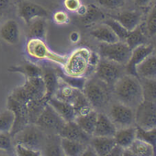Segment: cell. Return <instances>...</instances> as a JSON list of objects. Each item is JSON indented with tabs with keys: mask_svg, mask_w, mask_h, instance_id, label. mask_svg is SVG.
Returning <instances> with one entry per match:
<instances>
[{
	"mask_svg": "<svg viewBox=\"0 0 156 156\" xmlns=\"http://www.w3.org/2000/svg\"><path fill=\"white\" fill-rule=\"evenodd\" d=\"M81 4L80 0H64L63 2L66 9L72 12H76Z\"/></svg>",
	"mask_w": 156,
	"mask_h": 156,
	"instance_id": "cell-47",
	"label": "cell"
},
{
	"mask_svg": "<svg viewBox=\"0 0 156 156\" xmlns=\"http://www.w3.org/2000/svg\"><path fill=\"white\" fill-rule=\"evenodd\" d=\"M10 97L14 99V100L20 102L23 104H28L30 101H32V99L30 96L28 91H26L23 85L20 86L15 88L12 91V92L10 94Z\"/></svg>",
	"mask_w": 156,
	"mask_h": 156,
	"instance_id": "cell-41",
	"label": "cell"
},
{
	"mask_svg": "<svg viewBox=\"0 0 156 156\" xmlns=\"http://www.w3.org/2000/svg\"><path fill=\"white\" fill-rule=\"evenodd\" d=\"M64 155L61 147V137L57 134H47L46 141L42 150V155Z\"/></svg>",
	"mask_w": 156,
	"mask_h": 156,
	"instance_id": "cell-28",
	"label": "cell"
},
{
	"mask_svg": "<svg viewBox=\"0 0 156 156\" xmlns=\"http://www.w3.org/2000/svg\"><path fill=\"white\" fill-rule=\"evenodd\" d=\"M80 156H97V154L94 148L90 144H88Z\"/></svg>",
	"mask_w": 156,
	"mask_h": 156,
	"instance_id": "cell-49",
	"label": "cell"
},
{
	"mask_svg": "<svg viewBox=\"0 0 156 156\" xmlns=\"http://www.w3.org/2000/svg\"><path fill=\"white\" fill-rule=\"evenodd\" d=\"M112 91L115 101L134 109L144 101L140 81L135 75H122L113 85Z\"/></svg>",
	"mask_w": 156,
	"mask_h": 156,
	"instance_id": "cell-1",
	"label": "cell"
},
{
	"mask_svg": "<svg viewBox=\"0 0 156 156\" xmlns=\"http://www.w3.org/2000/svg\"><path fill=\"white\" fill-rule=\"evenodd\" d=\"M42 78L45 87L44 98L48 101L55 95L58 85L59 79L55 69L50 68H42Z\"/></svg>",
	"mask_w": 156,
	"mask_h": 156,
	"instance_id": "cell-22",
	"label": "cell"
},
{
	"mask_svg": "<svg viewBox=\"0 0 156 156\" xmlns=\"http://www.w3.org/2000/svg\"><path fill=\"white\" fill-rule=\"evenodd\" d=\"M0 38L9 45L17 44L20 40V28L13 19H9L0 26Z\"/></svg>",
	"mask_w": 156,
	"mask_h": 156,
	"instance_id": "cell-15",
	"label": "cell"
},
{
	"mask_svg": "<svg viewBox=\"0 0 156 156\" xmlns=\"http://www.w3.org/2000/svg\"><path fill=\"white\" fill-rule=\"evenodd\" d=\"M10 0H0V13L5 11L9 7Z\"/></svg>",
	"mask_w": 156,
	"mask_h": 156,
	"instance_id": "cell-52",
	"label": "cell"
},
{
	"mask_svg": "<svg viewBox=\"0 0 156 156\" xmlns=\"http://www.w3.org/2000/svg\"><path fill=\"white\" fill-rule=\"evenodd\" d=\"M53 20L58 25H65L69 22V17L66 12L58 10L54 13Z\"/></svg>",
	"mask_w": 156,
	"mask_h": 156,
	"instance_id": "cell-46",
	"label": "cell"
},
{
	"mask_svg": "<svg viewBox=\"0 0 156 156\" xmlns=\"http://www.w3.org/2000/svg\"><path fill=\"white\" fill-rule=\"evenodd\" d=\"M155 52L153 45L151 44H142L138 45L131 50V55L125 66L126 74L135 75L136 67L146 58L148 56Z\"/></svg>",
	"mask_w": 156,
	"mask_h": 156,
	"instance_id": "cell-13",
	"label": "cell"
},
{
	"mask_svg": "<svg viewBox=\"0 0 156 156\" xmlns=\"http://www.w3.org/2000/svg\"><path fill=\"white\" fill-rule=\"evenodd\" d=\"M97 115L98 112L94 110L87 114L76 115L74 121L86 133L92 136L97 121Z\"/></svg>",
	"mask_w": 156,
	"mask_h": 156,
	"instance_id": "cell-26",
	"label": "cell"
},
{
	"mask_svg": "<svg viewBox=\"0 0 156 156\" xmlns=\"http://www.w3.org/2000/svg\"><path fill=\"white\" fill-rule=\"evenodd\" d=\"M15 151L19 156H41L42 153L40 151H37L30 148L23 146L20 144H15Z\"/></svg>",
	"mask_w": 156,
	"mask_h": 156,
	"instance_id": "cell-43",
	"label": "cell"
},
{
	"mask_svg": "<svg viewBox=\"0 0 156 156\" xmlns=\"http://www.w3.org/2000/svg\"><path fill=\"white\" fill-rule=\"evenodd\" d=\"M87 144L61 137V147L66 156H80Z\"/></svg>",
	"mask_w": 156,
	"mask_h": 156,
	"instance_id": "cell-29",
	"label": "cell"
},
{
	"mask_svg": "<svg viewBox=\"0 0 156 156\" xmlns=\"http://www.w3.org/2000/svg\"><path fill=\"white\" fill-rule=\"evenodd\" d=\"M72 106L74 107L75 114L76 115H85L89 114L91 112L94 111V108L89 103L87 98L85 97L83 91L80 92L76 98L75 99L74 102L72 104Z\"/></svg>",
	"mask_w": 156,
	"mask_h": 156,
	"instance_id": "cell-36",
	"label": "cell"
},
{
	"mask_svg": "<svg viewBox=\"0 0 156 156\" xmlns=\"http://www.w3.org/2000/svg\"><path fill=\"white\" fill-rule=\"evenodd\" d=\"M136 74L139 79H156V56L155 52L136 66Z\"/></svg>",
	"mask_w": 156,
	"mask_h": 156,
	"instance_id": "cell-17",
	"label": "cell"
},
{
	"mask_svg": "<svg viewBox=\"0 0 156 156\" xmlns=\"http://www.w3.org/2000/svg\"><path fill=\"white\" fill-rule=\"evenodd\" d=\"M89 144L95 150L97 156H107L115 142L114 137L92 136Z\"/></svg>",
	"mask_w": 156,
	"mask_h": 156,
	"instance_id": "cell-20",
	"label": "cell"
},
{
	"mask_svg": "<svg viewBox=\"0 0 156 156\" xmlns=\"http://www.w3.org/2000/svg\"><path fill=\"white\" fill-rule=\"evenodd\" d=\"M15 122V115L11 110L6 109L0 112V133H10Z\"/></svg>",
	"mask_w": 156,
	"mask_h": 156,
	"instance_id": "cell-35",
	"label": "cell"
},
{
	"mask_svg": "<svg viewBox=\"0 0 156 156\" xmlns=\"http://www.w3.org/2000/svg\"><path fill=\"white\" fill-rule=\"evenodd\" d=\"M125 148L120 147V145L115 144V146L110 151L107 156H123Z\"/></svg>",
	"mask_w": 156,
	"mask_h": 156,
	"instance_id": "cell-48",
	"label": "cell"
},
{
	"mask_svg": "<svg viewBox=\"0 0 156 156\" xmlns=\"http://www.w3.org/2000/svg\"><path fill=\"white\" fill-rule=\"evenodd\" d=\"M98 53L101 58L125 66L131 56V50L124 41H119L112 44L101 43Z\"/></svg>",
	"mask_w": 156,
	"mask_h": 156,
	"instance_id": "cell-7",
	"label": "cell"
},
{
	"mask_svg": "<svg viewBox=\"0 0 156 156\" xmlns=\"http://www.w3.org/2000/svg\"><path fill=\"white\" fill-rule=\"evenodd\" d=\"M69 38L72 43H73V44H76V43L79 42L80 40V34L78 33L77 31H72V33L69 34Z\"/></svg>",
	"mask_w": 156,
	"mask_h": 156,
	"instance_id": "cell-50",
	"label": "cell"
},
{
	"mask_svg": "<svg viewBox=\"0 0 156 156\" xmlns=\"http://www.w3.org/2000/svg\"><path fill=\"white\" fill-rule=\"evenodd\" d=\"M107 115L118 129L135 125V109L116 101H112L106 109Z\"/></svg>",
	"mask_w": 156,
	"mask_h": 156,
	"instance_id": "cell-5",
	"label": "cell"
},
{
	"mask_svg": "<svg viewBox=\"0 0 156 156\" xmlns=\"http://www.w3.org/2000/svg\"><path fill=\"white\" fill-rule=\"evenodd\" d=\"M47 134L34 123H29L12 137L14 144H20L42 153Z\"/></svg>",
	"mask_w": 156,
	"mask_h": 156,
	"instance_id": "cell-3",
	"label": "cell"
},
{
	"mask_svg": "<svg viewBox=\"0 0 156 156\" xmlns=\"http://www.w3.org/2000/svg\"><path fill=\"white\" fill-rule=\"evenodd\" d=\"M125 74V66L124 65L101 58L94 76L112 88L114 83Z\"/></svg>",
	"mask_w": 156,
	"mask_h": 156,
	"instance_id": "cell-9",
	"label": "cell"
},
{
	"mask_svg": "<svg viewBox=\"0 0 156 156\" xmlns=\"http://www.w3.org/2000/svg\"><path fill=\"white\" fill-rule=\"evenodd\" d=\"M135 125L144 130L156 127L155 102L143 101L135 109Z\"/></svg>",
	"mask_w": 156,
	"mask_h": 156,
	"instance_id": "cell-10",
	"label": "cell"
},
{
	"mask_svg": "<svg viewBox=\"0 0 156 156\" xmlns=\"http://www.w3.org/2000/svg\"><path fill=\"white\" fill-rule=\"evenodd\" d=\"M66 122L53 107L47 103L34 124L44 131L46 134L58 135Z\"/></svg>",
	"mask_w": 156,
	"mask_h": 156,
	"instance_id": "cell-8",
	"label": "cell"
},
{
	"mask_svg": "<svg viewBox=\"0 0 156 156\" xmlns=\"http://www.w3.org/2000/svg\"><path fill=\"white\" fill-rule=\"evenodd\" d=\"M28 37L29 39H40L44 40L46 37L47 22L45 18H37L28 24Z\"/></svg>",
	"mask_w": 156,
	"mask_h": 156,
	"instance_id": "cell-27",
	"label": "cell"
},
{
	"mask_svg": "<svg viewBox=\"0 0 156 156\" xmlns=\"http://www.w3.org/2000/svg\"><path fill=\"white\" fill-rule=\"evenodd\" d=\"M9 71L21 74L26 78L42 76L43 74L41 67L33 63H26L21 65L11 66L9 68Z\"/></svg>",
	"mask_w": 156,
	"mask_h": 156,
	"instance_id": "cell-31",
	"label": "cell"
},
{
	"mask_svg": "<svg viewBox=\"0 0 156 156\" xmlns=\"http://www.w3.org/2000/svg\"><path fill=\"white\" fill-rule=\"evenodd\" d=\"M111 17L117 20L129 32L137 28L142 22V14L138 11H125Z\"/></svg>",
	"mask_w": 156,
	"mask_h": 156,
	"instance_id": "cell-19",
	"label": "cell"
},
{
	"mask_svg": "<svg viewBox=\"0 0 156 156\" xmlns=\"http://www.w3.org/2000/svg\"><path fill=\"white\" fill-rule=\"evenodd\" d=\"M48 103L53 107V109L66 122L74 120L76 117L74 107L71 104L58 100L55 97L49 99Z\"/></svg>",
	"mask_w": 156,
	"mask_h": 156,
	"instance_id": "cell-23",
	"label": "cell"
},
{
	"mask_svg": "<svg viewBox=\"0 0 156 156\" xmlns=\"http://www.w3.org/2000/svg\"><path fill=\"white\" fill-rule=\"evenodd\" d=\"M83 92L96 112L106 109L112 101V87L96 76L87 78Z\"/></svg>",
	"mask_w": 156,
	"mask_h": 156,
	"instance_id": "cell-2",
	"label": "cell"
},
{
	"mask_svg": "<svg viewBox=\"0 0 156 156\" xmlns=\"http://www.w3.org/2000/svg\"><path fill=\"white\" fill-rule=\"evenodd\" d=\"M23 85L32 100L44 98L45 87L42 76L26 78V82Z\"/></svg>",
	"mask_w": 156,
	"mask_h": 156,
	"instance_id": "cell-18",
	"label": "cell"
},
{
	"mask_svg": "<svg viewBox=\"0 0 156 156\" xmlns=\"http://www.w3.org/2000/svg\"><path fill=\"white\" fill-rule=\"evenodd\" d=\"M26 52L32 58L37 60H48L63 66L66 57L52 52L45 44L44 40L29 39L26 44Z\"/></svg>",
	"mask_w": 156,
	"mask_h": 156,
	"instance_id": "cell-6",
	"label": "cell"
},
{
	"mask_svg": "<svg viewBox=\"0 0 156 156\" xmlns=\"http://www.w3.org/2000/svg\"><path fill=\"white\" fill-rule=\"evenodd\" d=\"M48 101L45 98L34 99L27 104L30 123H34L39 116Z\"/></svg>",
	"mask_w": 156,
	"mask_h": 156,
	"instance_id": "cell-34",
	"label": "cell"
},
{
	"mask_svg": "<svg viewBox=\"0 0 156 156\" xmlns=\"http://www.w3.org/2000/svg\"><path fill=\"white\" fill-rule=\"evenodd\" d=\"M56 73H57L59 79L63 80V81H64L66 83H67V84L83 91L85 81L86 80H87L85 77L71 76H69V75L64 74L63 72H61L59 71H56Z\"/></svg>",
	"mask_w": 156,
	"mask_h": 156,
	"instance_id": "cell-39",
	"label": "cell"
},
{
	"mask_svg": "<svg viewBox=\"0 0 156 156\" xmlns=\"http://www.w3.org/2000/svg\"><path fill=\"white\" fill-rule=\"evenodd\" d=\"M103 23L106 24L107 26H108L112 30V31L118 37L119 41L125 42L126 37H127L129 33V31L124 28L117 20L110 17L109 18H105L104 20H103Z\"/></svg>",
	"mask_w": 156,
	"mask_h": 156,
	"instance_id": "cell-38",
	"label": "cell"
},
{
	"mask_svg": "<svg viewBox=\"0 0 156 156\" xmlns=\"http://www.w3.org/2000/svg\"><path fill=\"white\" fill-rule=\"evenodd\" d=\"M18 15L27 25L37 18H46L48 10L44 6L29 0H20L17 4Z\"/></svg>",
	"mask_w": 156,
	"mask_h": 156,
	"instance_id": "cell-11",
	"label": "cell"
},
{
	"mask_svg": "<svg viewBox=\"0 0 156 156\" xmlns=\"http://www.w3.org/2000/svg\"><path fill=\"white\" fill-rule=\"evenodd\" d=\"M140 81L143 98L144 101L155 102L156 98V81L155 79H139Z\"/></svg>",
	"mask_w": 156,
	"mask_h": 156,
	"instance_id": "cell-37",
	"label": "cell"
},
{
	"mask_svg": "<svg viewBox=\"0 0 156 156\" xmlns=\"http://www.w3.org/2000/svg\"><path fill=\"white\" fill-rule=\"evenodd\" d=\"M82 17L85 25L89 26L104 20L105 19V15L96 5L89 4L87 6V12Z\"/></svg>",
	"mask_w": 156,
	"mask_h": 156,
	"instance_id": "cell-33",
	"label": "cell"
},
{
	"mask_svg": "<svg viewBox=\"0 0 156 156\" xmlns=\"http://www.w3.org/2000/svg\"><path fill=\"white\" fill-rule=\"evenodd\" d=\"M58 135L61 138L80 142L85 144L90 143L91 137L86 133L74 120L66 122Z\"/></svg>",
	"mask_w": 156,
	"mask_h": 156,
	"instance_id": "cell-14",
	"label": "cell"
},
{
	"mask_svg": "<svg viewBox=\"0 0 156 156\" xmlns=\"http://www.w3.org/2000/svg\"><path fill=\"white\" fill-rule=\"evenodd\" d=\"M133 156H153L155 155V147L142 140L136 138L128 147Z\"/></svg>",
	"mask_w": 156,
	"mask_h": 156,
	"instance_id": "cell-32",
	"label": "cell"
},
{
	"mask_svg": "<svg viewBox=\"0 0 156 156\" xmlns=\"http://www.w3.org/2000/svg\"><path fill=\"white\" fill-rule=\"evenodd\" d=\"M7 108L11 110L15 115V122L10 135L12 137L28 125L29 122L27 105L21 103L9 96L7 99Z\"/></svg>",
	"mask_w": 156,
	"mask_h": 156,
	"instance_id": "cell-12",
	"label": "cell"
},
{
	"mask_svg": "<svg viewBox=\"0 0 156 156\" xmlns=\"http://www.w3.org/2000/svg\"><path fill=\"white\" fill-rule=\"evenodd\" d=\"M136 138L142 140L155 147L156 144V129H153L151 130H144L136 126Z\"/></svg>",
	"mask_w": 156,
	"mask_h": 156,
	"instance_id": "cell-40",
	"label": "cell"
},
{
	"mask_svg": "<svg viewBox=\"0 0 156 156\" xmlns=\"http://www.w3.org/2000/svg\"><path fill=\"white\" fill-rule=\"evenodd\" d=\"M133 1L137 6L145 8L149 6L152 0H133Z\"/></svg>",
	"mask_w": 156,
	"mask_h": 156,
	"instance_id": "cell-51",
	"label": "cell"
},
{
	"mask_svg": "<svg viewBox=\"0 0 156 156\" xmlns=\"http://www.w3.org/2000/svg\"><path fill=\"white\" fill-rule=\"evenodd\" d=\"M86 12H87V6H86V5L81 4V6L79 8V9L77 10V11L76 12L77 13L78 15L82 17L85 15Z\"/></svg>",
	"mask_w": 156,
	"mask_h": 156,
	"instance_id": "cell-53",
	"label": "cell"
},
{
	"mask_svg": "<svg viewBox=\"0 0 156 156\" xmlns=\"http://www.w3.org/2000/svg\"><path fill=\"white\" fill-rule=\"evenodd\" d=\"M147 32L151 37L154 36L156 33V10L154 6L148 15L145 23Z\"/></svg>",
	"mask_w": 156,
	"mask_h": 156,
	"instance_id": "cell-42",
	"label": "cell"
},
{
	"mask_svg": "<svg viewBox=\"0 0 156 156\" xmlns=\"http://www.w3.org/2000/svg\"><path fill=\"white\" fill-rule=\"evenodd\" d=\"M117 128L105 112H98L97 121L93 136L114 137Z\"/></svg>",
	"mask_w": 156,
	"mask_h": 156,
	"instance_id": "cell-16",
	"label": "cell"
},
{
	"mask_svg": "<svg viewBox=\"0 0 156 156\" xmlns=\"http://www.w3.org/2000/svg\"><path fill=\"white\" fill-rule=\"evenodd\" d=\"M81 91H83L67 84L59 79L58 87L53 97L57 98L58 100L72 105L75 99Z\"/></svg>",
	"mask_w": 156,
	"mask_h": 156,
	"instance_id": "cell-21",
	"label": "cell"
},
{
	"mask_svg": "<svg viewBox=\"0 0 156 156\" xmlns=\"http://www.w3.org/2000/svg\"><path fill=\"white\" fill-rule=\"evenodd\" d=\"M12 139L10 133H0V149L9 151L12 147Z\"/></svg>",
	"mask_w": 156,
	"mask_h": 156,
	"instance_id": "cell-45",
	"label": "cell"
},
{
	"mask_svg": "<svg viewBox=\"0 0 156 156\" xmlns=\"http://www.w3.org/2000/svg\"><path fill=\"white\" fill-rule=\"evenodd\" d=\"M90 34L96 40L104 44H112L119 41L118 37L106 24L102 23L90 31Z\"/></svg>",
	"mask_w": 156,
	"mask_h": 156,
	"instance_id": "cell-24",
	"label": "cell"
},
{
	"mask_svg": "<svg viewBox=\"0 0 156 156\" xmlns=\"http://www.w3.org/2000/svg\"><path fill=\"white\" fill-rule=\"evenodd\" d=\"M99 6L109 10H116L122 7L125 0H97Z\"/></svg>",
	"mask_w": 156,
	"mask_h": 156,
	"instance_id": "cell-44",
	"label": "cell"
},
{
	"mask_svg": "<svg viewBox=\"0 0 156 156\" xmlns=\"http://www.w3.org/2000/svg\"><path fill=\"white\" fill-rule=\"evenodd\" d=\"M91 52L89 48L85 47L74 50L66 58L63 66V73L71 76L85 77Z\"/></svg>",
	"mask_w": 156,
	"mask_h": 156,
	"instance_id": "cell-4",
	"label": "cell"
},
{
	"mask_svg": "<svg viewBox=\"0 0 156 156\" xmlns=\"http://www.w3.org/2000/svg\"><path fill=\"white\" fill-rule=\"evenodd\" d=\"M115 144L123 148H127L136 138V126L118 129L114 136Z\"/></svg>",
	"mask_w": 156,
	"mask_h": 156,
	"instance_id": "cell-25",
	"label": "cell"
},
{
	"mask_svg": "<svg viewBox=\"0 0 156 156\" xmlns=\"http://www.w3.org/2000/svg\"><path fill=\"white\" fill-rule=\"evenodd\" d=\"M125 42L128 45L130 49L132 50L138 45L147 44V39L144 32V27L141 24L129 31L126 37Z\"/></svg>",
	"mask_w": 156,
	"mask_h": 156,
	"instance_id": "cell-30",
	"label": "cell"
}]
</instances>
